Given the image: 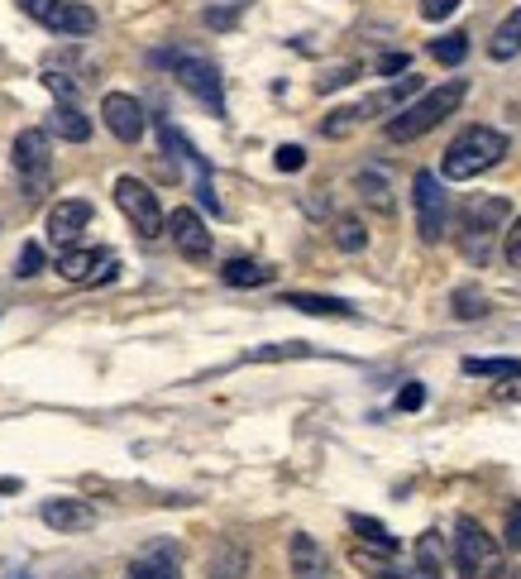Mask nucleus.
<instances>
[{
  "mask_svg": "<svg viewBox=\"0 0 521 579\" xmlns=\"http://www.w3.org/2000/svg\"><path fill=\"white\" fill-rule=\"evenodd\" d=\"M507 149H512V144H507V135L493 130V125L459 130V135L450 139V149H445V163H441L445 183H469V177L488 173V168H498L507 159Z\"/></svg>",
  "mask_w": 521,
  "mask_h": 579,
  "instance_id": "f257e3e1",
  "label": "nucleus"
},
{
  "mask_svg": "<svg viewBox=\"0 0 521 579\" xmlns=\"http://www.w3.org/2000/svg\"><path fill=\"white\" fill-rule=\"evenodd\" d=\"M469 96V82L464 77H450V82H441L435 91H426L417 106H402L393 120L383 125V135L393 139V144H411V139H421V135H431L441 120H450L459 111V101Z\"/></svg>",
  "mask_w": 521,
  "mask_h": 579,
  "instance_id": "f03ea898",
  "label": "nucleus"
},
{
  "mask_svg": "<svg viewBox=\"0 0 521 579\" xmlns=\"http://www.w3.org/2000/svg\"><path fill=\"white\" fill-rule=\"evenodd\" d=\"M507 221H512V201L507 197H474L464 211H459V225H455L459 255L483 269L493 255V239L507 231Z\"/></svg>",
  "mask_w": 521,
  "mask_h": 579,
  "instance_id": "7ed1b4c3",
  "label": "nucleus"
},
{
  "mask_svg": "<svg viewBox=\"0 0 521 579\" xmlns=\"http://www.w3.org/2000/svg\"><path fill=\"white\" fill-rule=\"evenodd\" d=\"M455 570L459 579H498L503 575V546L493 541L474 517L455 522Z\"/></svg>",
  "mask_w": 521,
  "mask_h": 579,
  "instance_id": "20e7f679",
  "label": "nucleus"
},
{
  "mask_svg": "<svg viewBox=\"0 0 521 579\" xmlns=\"http://www.w3.org/2000/svg\"><path fill=\"white\" fill-rule=\"evenodd\" d=\"M10 163L20 173V187L29 197H39L48 187V173H53V144H48V130H20L15 149H10Z\"/></svg>",
  "mask_w": 521,
  "mask_h": 579,
  "instance_id": "39448f33",
  "label": "nucleus"
},
{
  "mask_svg": "<svg viewBox=\"0 0 521 579\" xmlns=\"http://www.w3.org/2000/svg\"><path fill=\"white\" fill-rule=\"evenodd\" d=\"M115 207L125 211V221L135 225L144 239H159L163 235V207H159V192L139 177H115Z\"/></svg>",
  "mask_w": 521,
  "mask_h": 579,
  "instance_id": "423d86ee",
  "label": "nucleus"
},
{
  "mask_svg": "<svg viewBox=\"0 0 521 579\" xmlns=\"http://www.w3.org/2000/svg\"><path fill=\"white\" fill-rule=\"evenodd\" d=\"M29 20H39L44 29L53 34H72V39H82V34L96 29V10L82 5V0H15Z\"/></svg>",
  "mask_w": 521,
  "mask_h": 579,
  "instance_id": "0eeeda50",
  "label": "nucleus"
},
{
  "mask_svg": "<svg viewBox=\"0 0 521 579\" xmlns=\"http://www.w3.org/2000/svg\"><path fill=\"white\" fill-rule=\"evenodd\" d=\"M411 201H417V231L426 245H435L445 231H450V207H445V192H441V177L431 168H421L411 177Z\"/></svg>",
  "mask_w": 521,
  "mask_h": 579,
  "instance_id": "6e6552de",
  "label": "nucleus"
},
{
  "mask_svg": "<svg viewBox=\"0 0 521 579\" xmlns=\"http://www.w3.org/2000/svg\"><path fill=\"white\" fill-rule=\"evenodd\" d=\"M168 63H173V77L197 96L206 111L225 120V82H221V72H215V63H206V58H187V53L168 58Z\"/></svg>",
  "mask_w": 521,
  "mask_h": 579,
  "instance_id": "1a4fd4ad",
  "label": "nucleus"
},
{
  "mask_svg": "<svg viewBox=\"0 0 521 579\" xmlns=\"http://www.w3.org/2000/svg\"><path fill=\"white\" fill-rule=\"evenodd\" d=\"M163 231L173 235V245H177V255H182V259H191V263H206V259H211L215 239H211L206 221H201V215L191 211V207H177V211L163 221Z\"/></svg>",
  "mask_w": 521,
  "mask_h": 579,
  "instance_id": "9d476101",
  "label": "nucleus"
},
{
  "mask_svg": "<svg viewBox=\"0 0 521 579\" xmlns=\"http://www.w3.org/2000/svg\"><path fill=\"white\" fill-rule=\"evenodd\" d=\"M101 120H106V130H111L120 144H139L144 130H149V115H144V106L129 91H106Z\"/></svg>",
  "mask_w": 521,
  "mask_h": 579,
  "instance_id": "9b49d317",
  "label": "nucleus"
},
{
  "mask_svg": "<svg viewBox=\"0 0 521 579\" xmlns=\"http://www.w3.org/2000/svg\"><path fill=\"white\" fill-rule=\"evenodd\" d=\"M58 273H63L67 283H111L120 273V259L106 255V249H63V259H58Z\"/></svg>",
  "mask_w": 521,
  "mask_h": 579,
  "instance_id": "f8f14e48",
  "label": "nucleus"
},
{
  "mask_svg": "<svg viewBox=\"0 0 521 579\" xmlns=\"http://www.w3.org/2000/svg\"><path fill=\"white\" fill-rule=\"evenodd\" d=\"M91 225V201L87 197H67L58 201L53 211H48V239H53L58 249H72L77 245V235Z\"/></svg>",
  "mask_w": 521,
  "mask_h": 579,
  "instance_id": "ddd939ff",
  "label": "nucleus"
},
{
  "mask_svg": "<svg viewBox=\"0 0 521 579\" xmlns=\"http://www.w3.org/2000/svg\"><path fill=\"white\" fill-rule=\"evenodd\" d=\"M39 517L53 532H87V527H96V508L91 503H82V498H48Z\"/></svg>",
  "mask_w": 521,
  "mask_h": 579,
  "instance_id": "4468645a",
  "label": "nucleus"
},
{
  "mask_svg": "<svg viewBox=\"0 0 521 579\" xmlns=\"http://www.w3.org/2000/svg\"><path fill=\"white\" fill-rule=\"evenodd\" d=\"M48 130H53L58 139H67V144H87L91 139V120H87V111H82L77 101H58Z\"/></svg>",
  "mask_w": 521,
  "mask_h": 579,
  "instance_id": "2eb2a0df",
  "label": "nucleus"
},
{
  "mask_svg": "<svg viewBox=\"0 0 521 579\" xmlns=\"http://www.w3.org/2000/svg\"><path fill=\"white\" fill-rule=\"evenodd\" d=\"M283 307L307 311V317H335V321H355V307L340 297H321V293H287Z\"/></svg>",
  "mask_w": 521,
  "mask_h": 579,
  "instance_id": "dca6fc26",
  "label": "nucleus"
},
{
  "mask_svg": "<svg viewBox=\"0 0 521 579\" xmlns=\"http://www.w3.org/2000/svg\"><path fill=\"white\" fill-rule=\"evenodd\" d=\"M206 570H211V579H245L249 575V551L239 546V541H221Z\"/></svg>",
  "mask_w": 521,
  "mask_h": 579,
  "instance_id": "f3484780",
  "label": "nucleus"
},
{
  "mask_svg": "<svg viewBox=\"0 0 521 579\" xmlns=\"http://www.w3.org/2000/svg\"><path fill=\"white\" fill-rule=\"evenodd\" d=\"M287 556H293L297 579H321L325 575V551L311 537H293V551H287Z\"/></svg>",
  "mask_w": 521,
  "mask_h": 579,
  "instance_id": "a211bd4d",
  "label": "nucleus"
},
{
  "mask_svg": "<svg viewBox=\"0 0 521 579\" xmlns=\"http://www.w3.org/2000/svg\"><path fill=\"white\" fill-rule=\"evenodd\" d=\"M221 279L230 287H263V283H273V269H269V263H259V259H230L221 269Z\"/></svg>",
  "mask_w": 521,
  "mask_h": 579,
  "instance_id": "6ab92c4d",
  "label": "nucleus"
},
{
  "mask_svg": "<svg viewBox=\"0 0 521 579\" xmlns=\"http://www.w3.org/2000/svg\"><path fill=\"white\" fill-rule=\"evenodd\" d=\"M417 570H421V579H441V570H445V541H441V532H421L417 537Z\"/></svg>",
  "mask_w": 521,
  "mask_h": 579,
  "instance_id": "aec40b11",
  "label": "nucleus"
},
{
  "mask_svg": "<svg viewBox=\"0 0 521 579\" xmlns=\"http://www.w3.org/2000/svg\"><path fill=\"white\" fill-rule=\"evenodd\" d=\"M349 560H355V570H363L369 579H402V570L393 565V556H387V551L355 546V551H349Z\"/></svg>",
  "mask_w": 521,
  "mask_h": 579,
  "instance_id": "412c9836",
  "label": "nucleus"
},
{
  "mask_svg": "<svg viewBox=\"0 0 521 579\" xmlns=\"http://www.w3.org/2000/svg\"><path fill=\"white\" fill-rule=\"evenodd\" d=\"M488 53L498 58V63H507V58H517V53H521V10H512V15H507V20L498 24V34H493Z\"/></svg>",
  "mask_w": 521,
  "mask_h": 579,
  "instance_id": "4be33fe9",
  "label": "nucleus"
},
{
  "mask_svg": "<svg viewBox=\"0 0 521 579\" xmlns=\"http://www.w3.org/2000/svg\"><path fill=\"white\" fill-rule=\"evenodd\" d=\"M431 58L441 67H459L469 58V34L464 29H450V34H441V39H431Z\"/></svg>",
  "mask_w": 521,
  "mask_h": 579,
  "instance_id": "5701e85b",
  "label": "nucleus"
},
{
  "mask_svg": "<svg viewBox=\"0 0 521 579\" xmlns=\"http://www.w3.org/2000/svg\"><path fill=\"white\" fill-rule=\"evenodd\" d=\"M359 192H363V201H369L373 211L393 215V187H387V177L379 173V168H363V173H359Z\"/></svg>",
  "mask_w": 521,
  "mask_h": 579,
  "instance_id": "b1692460",
  "label": "nucleus"
},
{
  "mask_svg": "<svg viewBox=\"0 0 521 579\" xmlns=\"http://www.w3.org/2000/svg\"><path fill=\"white\" fill-rule=\"evenodd\" d=\"M349 527L363 537V546H373V551H387V556H397V537L387 532L383 522H373V517H349Z\"/></svg>",
  "mask_w": 521,
  "mask_h": 579,
  "instance_id": "393cba45",
  "label": "nucleus"
},
{
  "mask_svg": "<svg viewBox=\"0 0 521 579\" xmlns=\"http://www.w3.org/2000/svg\"><path fill=\"white\" fill-rule=\"evenodd\" d=\"M469 379H517L521 359H464Z\"/></svg>",
  "mask_w": 521,
  "mask_h": 579,
  "instance_id": "a878e982",
  "label": "nucleus"
},
{
  "mask_svg": "<svg viewBox=\"0 0 521 579\" xmlns=\"http://www.w3.org/2000/svg\"><path fill=\"white\" fill-rule=\"evenodd\" d=\"M359 120H363L359 106H340V111H331V115L321 120V135H325V139H345L349 130L359 125Z\"/></svg>",
  "mask_w": 521,
  "mask_h": 579,
  "instance_id": "bb28decb",
  "label": "nucleus"
},
{
  "mask_svg": "<svg viewBox=\"0 0 521 579\" xmlns=\"http://www.w3.org/2000/svg\"><path fill=\"white\" fill-rule=\"evenodd\" d=\"M335 245H340L345 255H359V249L369 245V231H363L355 215H340V221H335Z\"/></svg>",
  "mask_w": 521,
  "mask_h": 579,
  "instance_id": "cd10ccee",
  "label": "nucleus"
},
{
  "mask_svg": "<svg viewBox=\"0 0 521 579\" xmlns=\"http://www.w3.org/2000/svg\"><path fill=\"white\" fill-rule=\"evenodd\" d=\"M129 579H182V570H177V560H168V556H149V560L129 565Z\"/></svg>",
  "mask_w": 521,
  "mask_h": 579,
  "instance_id": "c85d7f7f",
  "label": "nucleus"
},
{
  "mask_svg": "<svg viewBox=\"0 0 521 579\" xmlns=\"http://www.w3.org/2000/svg\"><path fill=\"white\" fill-rule=\"evenodd\" d=\"M301 355H311L301 341H293V345H259V349H249V359L253 365H263V359H301Z\"/></svg>",
  "mask_w": 521,
  "mask_h": 579,
  "instance_id": "c756f323",
  "label": "nucleus"
},
{
  "mask_svg": "<svg viewBox=\"0 0 521 579\" xmlns=\"http://www.w3.org/2000/svg\"><path fill=\"white\" fill-rule=\"evenodd\" d=\"M483 311H488V301H483L474 287H459V293H455V317L459 321H474V317H483Z\"/></svg>",
  "mask_w": 521,
  "mask_h": 579,
  "instance_id": "7c9ffc66",
  "label": "nucleus"
},
{
  "mask_svg": "<svg viewBox=\"0 0 521 579\" xmlns=\"http://www.w3.org/2000/svg\"><path fill=\"white\" fill-rule=\"evenodd\" d=\"M503 259H507V269L521 273V215L507 221V231H503Z\"/></svg>",
  "mask_w": 521,
  "mask_h": 579,
  "instance_id": "2f4dec72",
  "label": "nucleus"
},
{
  "mask_svg": "<svg viewBox=\"0 0 521 579\" xmlns=\"http://www.w3.org/2000/svg\"><path fill=\"white\" fill-rule=\"evenodd\" d=\"M15 273H20V279H34V273H44V245H34V239H29V245L20 249V259H15Z\"/></svg>",
  "mask_w": 521,
  "mask_h": 579,
  "instance_id": "473e14b6",
  "label": "nucleus"
},
{
  "mask_svg": "<svg viewBox=\"0 0 521 579\" xmlns=\"http://www.w3.org/2000/svg\"><path fill=\"white\" fill-rule=\"evenodd\" d=\"M273 163L283 168V173H301V168H307V149H301V144H283V149L273 153Z\"/></svg>",
  "mask_w": 521,
  "mask_h": 579,
  "instance_id": "72a5a7b5",
  "label": "nucleus"
},
{
  "mask_svg": "<svg viewBox=\"0 0 521 579\" xmlns=\"http://www.w3.org/2000/svg\"><path fill=\"white\" fill-rule=\"evenodd\" d=\"M44 87L58 96V101H77V82L63 77V72H44Z\"/></svg>",
  "mask_w": 521,
  "mask_h": 579,
  "instance_id": "f704fd0d",
  "label": "nucleus"
},
{
  "mask_svg": "<svg viewBox=\"0 0 521 579\" xmlns=\"http://www.w3.org/2000/svg\"><path fill=\"white\" fill-rule=\"evenodd\" d=\"M459 10V0H421V15L426 20H450Z\"/></svg>",
  "mask_w": 521,
  "mask_h": 579,
  "instance_id": "c9c22d12",
  "label": "nucleus"
},
{
  "mask_svg": "<svg viewBox=\"0 0 521 579\" xmlns=\"http://www.w3.org/2000/svg\"><path fill=\"white\" fill-rule=\"evenodd\" d=\"M421 403H426V389H421V383H407V389L397 393V407H402V412H417Z\"/></svg>",
  "mask_w": 521,
  "mask_h": 579,
  "instance_id": "e433bc0d",
  "label": "nucleus"
},
{
  "mask_svg": "<svg viewBox=\"0 0 521 579\" xmlns=\"http://www.w3.org/2000/svg\"><path fill=\"white\" fill-rule=\"evenodd\" d=\"M349 82H355V67H335V72L321 77V91H340V87H349Z\"/></svg>",
  "mask_w": 521,
  "mask_h": 579,
  "instance_id": "4c0bfd02",
  "label": "nucleus"
},
{
  "mask_svg": "<svg viewBox=\"0 0 521 579\" xmlns=\"http://www.w3.org/2000/svg\"><path fill=\"white\" fill-rule=\"evenodd\" d=\"M407 67H411L407 53H383V58H379V72H383V77H397V72H407Z\"/></svg>",
  "mask_w": 521,
  "mask_h": 579,
  "instance_id": "58836bf2",
  "label": "nucleus"
},
{
  "mask_svg": "<svg viewBox=\"0 0 521 579\" xmlns=\"http://www.w3.org/2000/svg\"><path fill=\"white\" fill-rule=\"evenodd\" d=\"M507 546H517V551H521V508L507 513Z\"/></svg>",
  "mask_w": 521,
  "mask_h": 579,
  "instance_id": "ea45409f",
  "label": "nucleus"
},
{
  "mask_svg": "<svg viewBox=\"0 0 521 579\" xmlns=\"http://www.w3.org/2000/svg\"><path fill=\"white\" fill-rule=\"evenodd\" d=\"M206 24H211V29H230V24H235V10H206Z\"/></svg>",
  "mask_w": 521,
  "mask_h": 579,
  "instance_id": "a19ab883",
  "label": "nucleus"
}]
</instances>
